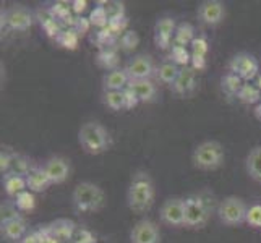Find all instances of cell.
<instances>
[{
	"label": "cell",
	"instance_id": "obj_1",
	"mask_svg": "<svg viewBox=\"0 0 261 243\" xmlns=\"http://www.w3.org/2000/svg\"><path fill=\"white\" fill-rule=\"evenodd\" d=\"M154 196H156V190L149 174L141 172V170L140 172H135L127 190V204L130 211L137 214L148 212L152 203H154Z\"/></svg>",
	"mask_w": 261,
	"mask_h": 243
},
{
	"label": "cell",
	"instance_id": "obj_2",
	"mask_svg": "<svg viewBox=\"0 0 261 243\" xmlns=\"http://www.w3.org/2000/svg\"><path fill=\"white\" fill-rule=\"evenodd\" d=\"M78 140L82 148L88 154H102L111 148V134L101 123L97 122H86L82 125L78 133Z\"/></svg>",
	"mask_w": 261,
	"mask_h": 243
},
{
	"label": "cell",
	"instance_id": "obj_3",
	"mask_svg": "<svg viewBox=\"0 0 261 243\" xmlns=\"http://www.w3.org/2000/svg\"><path fill=\"white\" fill-rule=\"evenodd\" d=\"M104 200L106 195L102 188L91 182L78 183L71 193V203L78 212H96L104 206Z\"/></svg>",
	"mask_w": 261,
	"mask_h": 243
},
{
	"label": "cell",
	"instance_id": "obj_4",
	"mask_svg": "<svg viewBox=\"0 0 261 243\" xmlns=\"http://www.w3.org/2000/svg\"><path fill=\"white\" fill-rule=\"evenodd\" d=\"M192 162L200 170H216L224 164V148L219 141H203L192 154Z\"/></svg>",
	"mask_w": 261,
	"mask_h": 243
},
{
	"label": "cell",
	"instance_id": "obj_5",
	"mask_svg": "<svg viewBox=\"0 0 261 243\" xmlns=\"http://www.w3.org/2000/svg\"><path fill=\"white\" fill-rule=\"evenodd\" d=\"M247 212H248V206L239 196L224 198L218 206V215L221 222L229 227H237L240 224L247 222Z\"/></svg>",
	"mask_w": 261,
	"mask_h": 243
},
{
	"label": "cell",
	"instance_id": "obj_6",
	"mask_svg": "<svg viewBox=\"0 0 261 243\" xmlns=\"http://www.w3.org/2000/svg\"><path fill=\"white\" fill-rule=\"evenodd\" d=\"M211 209L206 206L200 195L185 198V222L187 229H203L210 221Z\"/></svg>",
	"mask_w": 261,
	"mask_h": 243
},
{
	"label": "cell",
	"instance_id": "obj_7",
	"mask_svg": "<svg viewBox=\"0 0 261 243\" xmlns=\"http://www.w3.org/2000/svg\"><path fill=\"white\" fill-rule=\"evenodd\" d=\"M229 71L244 81H251L253 78L259 76V64L253 56H250L247 52H240L230 59Z\"/></svg>",
	"mask_w": 261,
	"mask_h": 243
},
{
	"label": "cell",
	"instance_id": "obj_8",
	"mask_svg": "<svg viewBox=\"0 0 261 243\" xmlns=\"http://www.w3.org/2000/svg\"><path fill=\"white\" fill-rule=\"evenodd\" d=\"M159 218L166 226L182 227L185 222V200L184 198H169L159 209Z\"/></svg>",
	"mask_w": 261,
	"mask_h": 243
},
{
	"label": "cell",
	"instance_id": "obj_9",
	"mask_svg": "<svg viewBox=\"0 0 261 243\" xmlns=\"http://www.w3.org/2000/svg\"><path fill=\"white\" fill-rule=\"evenodd\" d=\"M123 70L127 71L130 81L149 79L152 75H156V68H154L152 57L146 56V53H140V56H135L133 59H130L127 62V65L123 67Z\"/></svg>",
	"mask_w": 261,
	"mask_h": 243
},
{
	"label": "cell",
	"instance_id": "obj_10",
	"mask_svg": "<svg viewBox=\"0 0 261 243\" xmlns=\"http://www.w3.org/2000/svg\"><path fill=\"white\" fill-rule=\"evenodd\" d=\"M2 23L13 31H26L33 24V15L23 5H13L2 13Z\"/></svg>",
	"mask_w": 261,
	"mask_h": 243
},
{
	"label": "cell",
	"instance_id": "obj_11",
	"mask_svg": "<svg viewBox=\"0 0 261 243\" xmlns=\"http://www.w3.org/2000/svg\"><path fill=\"white\" fill-rule=\"evenodd\" d=\"M198 20L204 24L216 26L224 21L226 18V5L219 0H204L200 5H198Z\"/></svg>",
	"mask_w": 261,
	"mask_h": 243
},
{
	"label": "cell",
	"instance_id": "obj_12",
	"mask_svg": "<svg viewBox=\"0 0 261 243\" xmlns=\"http://www.w3.org/2000/svg\"><path fill=\"white\" fill-rule=\"evenodd\" d=\"M132 243H161V232L156 222L141 219L133 226L130 232Z\"/></svg>",
	"mask_w": 261,
	"mask_h": 243
},
{
	"label": "cell",
	"instance_id": "obj_13",
	"mask_svg": "<svg viewBox=\"0 0 261 243\" xmlns=\"http://www.w3.org/2000/svg\"><path fill=\"white\" fill-rule=\"evenodd\" d=\"M170 89L177 96L182 97L192 96L196 91V70L192 65L180 68V73L175 79V83L170 86Z\"/></svg>",
	"mask_w": 261,
	"mask_h": 243
},
{
	"label": "cell",
	"instance_id": "obj_14",
	"mask_svg": "<svg viewBox=\"0 0 261 243\" xmlns=\"http://www.w3.org/2000/svg\"><path fill=\"white\" fill-rule=\"evenodd\" d=\"M175 30H177V26L172 18L164 16V18H161V20H158V23L154 26V44L156 46L163 50L169 49L174 42Z\"/></svg>",
	"mask_w": 261,
	"mask_h": 243
},
{
	"label": "cell",
	"instance_id": "obj_15",
	"mask_svg": "<svg viewBox=\"0 0 261 243\" xmlns=\"http://www.w3.org/2000/svg\"><path fill=\"white\" fill-rule=\"evenodd\" d=\"M42 167L46 170V174L49 175L52 185L64 183L70 175V162L65 157H60V156L49 157L44 162Z\"/></svg>",
	"mask_w": 261,
	"mask_h": 243
},
{
	"label": "cell",
	"instance_id": "obj_16",
	"mask_svg": "<svg viewBox=\"0 0 261 243\" xmlns=\"http://www.w3.org/2000/svg\"><path fill=\"white\" fill-rule=\"evenodd\" d=\"M130 91L138 97L140 102H152L158 96L156 85L151 79H135L127 86Z\"/></svg>",
	"mask_w": 261,
	"mask_h": 243
},
{
	"label": "cell",
	"instance_id": "obj_17",
	"mask_svg": "<svg viewBox=\"0 0 261 243\" xmlns=\"http://www.w3.org/2000/svg\"><path fill=\"white\" fill-rule=\"evenodd\" d=\"M128 83H130V78L123 68L107 71L102 78L104 91H123V89H127Z\"/></svg>",
	"mask_w": 261,
	"mask_h": 243
},
{
	"label": "cell",
	"instance_id": "obj_18",
	"mask_svg": "<svg viewBox=\"0 0 261 243\" xmlns=\"http://www.w3.org/2000/svg\"><path fill=\"white\" fill-rule=\"evenodd\" d=\"M24 178H26V185H28V190L33 193L46 192L52 185L49 175L46 174V170H44V167H39V166H34L31 172Z\"/></svg>",
	"mask_w": 261,
	"mask_h": 243
},
{
	"label": "cell",
	"instance_id": "obj_19",
	"mask_svg": "<svg viewBox=\"0 0 261 243\" xmlns=\"http://www.w3.org/2000/svg\"><path fill=\"white\" fill-rule=\"evenodd\" d=\"M49 233L56 240H68L76 233V226L70 219H57L49 226Z\"/></svg>",
	"mask_w": 261,
	"mask_h": 243
},
{
	"label": "cell",
	"instance_id": "obj_20",
	"mask_svg": "<svg viewBox=\"0 0 261 243\" xmlns=\"http://www.w3.org/2000/svg\"><path fill=\"white\" fill-rule=\"evenodd\" d=\"M26 229H28L26 227V222L21 218L2 222V237L7 241H18L24 237Z\"/></svg>",
	"mask_w": 261,
	"mask_h": 243
},
{
	"label": "cell",
	"instance_id": "obj_21",
	"mask_svg": "<svg viewBox=\"0 0 261 243\" xmlns=\"http://www.w3.org/2000/svg\"><path fill=\"white\" fill-rule=\"evenodd\" d=\"M96 62H97V65L104 70H109V71L117 70L119 68V53H117V49L114 46L102 47L97 52Z\"/></svg>",
	"mask_w": 261,
	"mask_h": 243
},
{
	"label": "cell",
	"instance_id": "obj_22",
	"mask_svg": "<svg viewBox=\"0 0 261 243\" xmlns=\"http://www.w3.org/2000/svg\"><path fill=\"white\" fill-rule=\"evenodd\" d=\"M180 73V68L178 65H175L174 62H163L158 68H156V78L161 81V83H164V85H170L172 86L175 83V79Z\"/></svg>",
	"mask_w": 261,
	"mask_h": 243
},
{
	"label": "cell",
	"instance_id": "obj_23",
	"mask_svg": "<svg viewBox=\"0 0 261 243\" xmlns=\"http://www.w3.org/2000/svg\"><path fill=\"white\" fill-rule=\"evenodd\" d=\"M4 188H5V193L8 196L16 198L20 193L28 190V185H26L24 177L7 174V175H4Z\"/></svg>",
	"mask_w": 261,
	"mask_h": 243
},
{
	"label": "cell",
	"instance_id": "obj_24",
	"mask_svg": "<svg viewBox=\"0 0 261 243\" xmlns=\"http://www.w3.org/2000/svg\"><path fill=\"white\" fill-rule=\"evenodd\" d=\"M245 167L251 178L256 180V182H261V146H255L248 152Z\"/></svg>",
	"mask_w": 261,
	"mask_h": 243
},
{
	"label": "cell",
	"instance_id": "obj_25",
	"mask_svg": "<svg viewBox=\"0 0 261 243\" xmlns=\"http://www.w3.org/2000/svg\"><path fill=\"white\" fill-rule=\"evenodd\" d=\"M34 164L31 162L30 157H26L23 154H13V159H12V164H10V169H8V174L12 175H20V177H26L31 170H33Z\"/></svg>",
	"mask_w": 261,
	"mask_h": 243
},
{
	"label": "cell",
	"instance_id": "obj_26",
	"mask_svg": "<svg viewBox=\"0 0 261 243\" xmlns=\"http://www.w3.org/2000/svg\"><path fill=\"white\" fill-rule=\"evenodd\" d=\"M195 41V28L188 23L184 21L177 26L175 30V38H174V46H182L187 47L188 44H192Z\"/></svg>",
	"mask_w": 261,
	"mask_h": 243
},
{
	"label": "cell",
	"instance_id": "obj_27",
	"mask_svg": "<svg viewBox=\"0 0 261 243\" xmlns=\"http://www.w3.org/2000/svg\"><path fill=\"white\" fill-rule=\"evenodd\" d=\"M38 18H39V21H41L42 30L46 31L49 36H52V38H57L59 33L62 31L60 30V23L52 16V13L49 12V8L38 10Z\"/></svg>",
	"mask_w": 261,
	"mask_h": 243
},
{
	"label": "cell",
	"instance_id": "obj_28",
	"mask_svg": "<svg viewBox=\"0 0 261 243\" xmlns=\"http://www.w3.org/2000/svg\"><path fill=\"white\" fill-rule=\"evenodd\" d=\"M244 79L239 78L237 75H233V73H229L227 75H224L222 79H221V86H222V91L226 93L227 96H239L240 93V89L242 86H244Z\"/></svg>",
	"mask_w": 261,
	"mask_h": 243
},
{
	"label": "cell",
	"instance_id": "obj_29",
	"mask_svg": "<svg viewBox=\"0 0 261 243\" xmlns=\"http://www.w3.org/2000/svg\"><path fill=\"white\" fill-rule=\"evenodd\" d=\"M239 101L244 102L247 105H251V104H256L261 101V91L256 85H250V83H245L242 86L240 93H239Z\"/></svg>",
	"mask_w": 261,
	"mask_h": 243
},
{
	"label": "cell",
	"instance_id": "obj_30",
	"mask_svg": "<svg viewBox=\"0 0 261 243\" xmlns=\"http://www.w3.org/2000/svg\"><path fill=\"white\" fill-rule=\"evenodd\" d=\"M125 91V89H123ZM123 91H104L102 101L111 111H127L125 109V94Z\"/></svg>",
	"mask_w": 261,
	"mask_h": 243
},
{
	"label": "cell",
	"instance_id": "obj_31",
	"mask_svg": "<svg viewBox=\"0 0 261 243\" xmlns=\"http://www.w3.org/2000/svg\"><path fill=\"white\" fill-rule=\"evenodd\" d=\"M97 5L104 8L109 21L119 20V18H125V5L122 2H117V0H106V2H99Z\"/></svg>",
	"mask_w": 261,
	"mask_h": 243
},
{
	"label": "cell",
	"instance_id": "obj_32",
	"mask_svg": "<svg viewBox=\"0 0 261 243\" xmlns=\"http://www.w3.org/2000/svg\"><path fill=\"white\" fill-rule=\"evenodd\" d=\"M170 62H174L175 65L178 67H188L192 62V53L187 50V47L182 46H172V50H170V56H169Z\"/></svg>",
	"mask_w": 261,
	"mask_h": 243
},
{
	"label": "cell",
	"instance_id": "obj_33",
	"mask_svg": "<svg viewBox=\"0 0 261 243\" xmlns=\"http://www.w3.org/2000/svg\"><path fill=\"white\" fill-rule=\"evenodd\" d=\"M78 38H80V36L76 34V31L73 28H68V30H62L56 39H57V42L60 44L62 47H65V49H76Z\"/></svg>",
	"mask_w": 261,
	"mask_h": 243
},
{
	"label": "cell",
	"instance_id": "obj_34",
	"mask_svg": "<svg viewBox=\"0 0 261 243\" xmlns=\"http://www.w3.org/2000/svg\"><path fill=\"white\" fill-rule=\"evenodd\" d=\"M15 208L18 211H33L36 208V198L34 193L26 190L23 193H20L15 198Z\"/></svg>",
	"mask_w": 261,
	"mask_h": 243
},
{
	"label": "cell",
	"instance_id": "obj_35",
	"mask_svg": "<svg viewBox=\"0 0 261 243\" xmlns=\"http://www.w3.org/2000/svg\"><path fill=\"white\" fill-rule=\"evenodd\" d=\"M49 12L52 13V16L56 18V20L60 23V21H67V20H71L70 18V12H71V4H65V2H56L50 8Z\"/></svg>",
	"mask_w": 261,
	"mask_h": 243
},
{
	"label": "cell",
	"instance_id": "obj_36",
	"mask_svg": "<svg viewBox=\"0 0 261 243\" xmlns=\"http://www.w3.org/2000/svg\"><path fill=\"white\" fill-rule=\"evenodd\" d=\"M89 23H91V26H96V28H99V30L107 28V24H109V18H107L102 7L97 5L91 12V15H89Z\"/></svg>",
	"mask_w": 261,
	"mask_h": 243
},
{
	"label": "cell",
	"instance_id": "obj_37",
	"mask_svg": "<svg viewBox=\"0 0 261 243\" xmlns=\"http://www.w3.org/2000/svg\"><path fill=\"white\" fill-rule=\"evenodd\" d=\"M140 44V36L137 31L127 30L120 36V49L123 50H133Z\"/></svg>",
	"mask_w": 261,
	"mask_h": 243
},
{
	"label": "cell",
	"instance_id": "obj_38",
	"mask_svg": "<svg viewBox=\"0 0 261 243\" xmlns=\"http://www.w3.org/2000/svg\"><path fill=\"white\" fill-rule=\"evenodd\" d=\"M250 227L261 229V203L251 204L247 212V222Z\"/></svg>",
	"mask_w": 261,
	"mask_h": 243
},
{
	"label": "cell",
	"instance_id": "obj_39",
	"mask_svg": "<svg viewBox=\"0 0 261 243\" xmlns=\"http://www.w3.org/2000/svg\"><path fill=\"white\" fill-rule=\"evenodd\" d=\"M210 52V44L204 38H195V41L192 42V56H198V57H204L208 56Z\"/></svg>",
	"mask_w": 261,
	"mask_h": 243
},
{
	"label": "cell",
	"instance_id": "obj_40",
	"mask_svg": "<svg viewBox=\"0 0 261 243\" xmlns=\"http://www.w3.org/2000/svg\"><path fill=\"white\" fill-rule=\"evenodd\" d=\"M127 24H128V20L127 16L125 18H119V20H112L109 21V24H107V28L111 30V33L115 36V34H123L125 31H127Z\"/></svg>",
	"mask_w": 261,
	"mask_h": 243
},
{
	"label": "cell",
	"instance_id": "obj_41",
	"mask_svg": "<svg viewBox=\"0 0 261 243\" xmlns=\"http://www.w3.org/2000/svg\"><path fill=\"white\" fill-rule=\"evenodd\" d=\"M13 154H15V152L8 151V149H2V152H0V172H2L4 175L8 174V169H10Z\"/></svg>",
	"mask_w": 261,
	"mask_h": 243
},
{
	"label": "cell",
	"instance_id": "obj_42",
	"mask_svg": "<svg viewBox=\"0 0 261 243\" xmlns=\"http://www.w3.org/2000/svg\"><path fill=\"white\" fill-rule=\"evenodd\" d=\"M89 26H91V23H89V18H83V16H78L73 20V24H71V28H73L76 31L78 36H83L88 33Z\"/></svg>",
	"mask_w": 261,
	"mask_h": 243
},
{
	"label": "cell",
	"instance_id": "obj_43",
	"mask_svg": "<svg viewBox=\"0 0 261 243\" xmlns=\"http://www.w3.org/2000/svg\"><path fill=\"white\" fill-rule=\"evenodd\" d=\"M16 211H18V209L13 208V206L4 204V206H2V222H7V221H12V219L20 218Z\"/></svg>",
	"mask_w": 261,
	"mask_h": 243
},
{
	"label": "cell",
	"instance_id": "obj_44",
	"mask_svg": "<svg viewBox=\"0 0 261 243\" xmlns=\"http://www.w3.org/2000/svg\"><path fill=\"white\" fill-rule=\"evenodd\" d=\"M123 94H125V109L127 111H130V109H133V107H137L138 104H140V101H138V97L135 96L130 89L127 88L123 91Z\"/></svg>",
	"mask_w": 261,
	"mask_h": 243
},
{
	"label": "cell",
	"instance_id": "obj_45",
	"mask_svg": "<svg viewBox=\"0 0 261 243\" xmlns=\"http://www.w3.org/2000/svg\"><path fill=\"white\" fill-rule=\"evenodd\" d=\"M192 67L195 68V70H204L206 68V59L204 57H198V56H192Z\"/></svg>",
	"mask_w": 261,
	"mask_h": 243
},
{
	"label": "cell",
	"instance_id": "obj_46",
	"mask_svg": "<svg viewBox=\"0 0 261 243\" xmlns=\"http://www.w3.org/2000/svg\"><path fill=\"white\" fill-rule=\"evenodd\" d=\"M86 2L85 0H73V2H71V10H73L75 13H83L85 10H86Z\"/></svg>",
	"mask_w": 261,
	"mask_h": 243
},
{
	"label": "cell",
	"instance_id": "obj_47",
	"mask_svg": "<svg viewBox=\"0 0 261 243\" xmlns=\"http://www.w3.org/2000/svg\"><path fill=\"white\" fill-rule=\"evenodd\" d=\"M255 115H256V119L258 120H261V104L256 107V111H255Z\"/></svg>",
	"mask_w": 261,
	"mask_h": 243
},
{
	"label": "cell",
	"instance_id": "obj_48",
	"mask_svg": "<svg viewBox=\"0 0 261 243\" xmlns=\"http://www.w3.org/2000/svg\"><path fill=\"white\" fill-rule=\"evenodd\" d=\"M256 86L259 88V91H261V75L258 76V81H256Z\"/></svg>",
	"mask_w": 261,
	"mask_h": 243
}]
</instances>
